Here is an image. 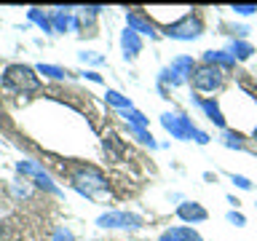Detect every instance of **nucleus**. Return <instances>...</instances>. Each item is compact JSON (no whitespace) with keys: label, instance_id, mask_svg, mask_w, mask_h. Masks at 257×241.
<instances>
[{"label":"nucleus","instance_id":"obj_1","mask_svg":"<svg viewBox=\"0 0 257 241\" xmlns=\"http://www.w3.org/2000/svg\"><path fill=\"white\" fill-rule=\"evenodd\" d=\"M54 209L46 196L0 180V241H51Z\"/></svg>","mask_w":257,"mask_h":241},{"label":"nucleus","instance_id":"obj_2","mask_svg":"<svg viewBox=\"0 0 257 241\" xmlns=\"http://www.w3.org/2000/svg\"><path fill=\"white\" fill-rule=\"evenodd\" d=\"M70 180H72V185H75L80 193H86V196H94L96 190L107 188V180H104L94 166H75L70 172Z\"/></svg>","mask_w":257,"mask_h":241},{"label":"nucleus","instance_id":"obj_3","mask_svg":"<svg viewBox=\"0 0 257 241\" xmlns=\"http://www.w3.org/2000/svg\"><path fill=\"white\" fill-rule=\"evenodd\" d=\"M3 83L14 91H32V88H38V78L24 64H11V67H6Z\"/></svg>","mask_w":257,"mask_h":241},{"label":"nucleus","instance_id":"obj_4","mask_svg":"<svg viewBox=\"0 0 257 241\" xmlns=\"http://www.w3.org/2000/svg\"><path fill=\"white\" fill-rule=\"evenodd\" d=\"M222 70L214 67V64H204V67L196 70V75H193V86L198 88V91H214V88L222 86Z\"/></svg>","mask_w":257,"mask_h":241},{"label":"nucleus","instance_id":"obj_5","mask_svg":"<svg viewBox=\"0 0 257 241\" xmlns=\"http://www.w3.org/2000/svg\"><path fill=\"white\" fill-rule=\"evenodd\" d=\"M201 32V19H193V14H188L182 22H177L174 27H169V35L174 38H196Z\"/></svg>","mask_w":257,"mask_h":241},{"label":"nucleus","instance_id":"obj_6","mask_svg":"<svg viewBox=\"0 0 257 241\" xmlns=\"http://www.w3.org/2000/svg\"><path fill=\"white\" fill-rule=\"evenodd\" d=\"M128 225V222H140L137 217H132V214H104V217H99V225L102 228H115V225Z\"/></svg>","mask_w":257,"mask_h":241},{"label":"nucleus","instance_id":"obj_7","mask_svg":"<svg viewBox=\"0 0 257 241\" xmlns=\"http://www.w3.org/2000/svg\"><path fill=\"white\" fill-rule=\"evenodd\" d=\"M180 217H185V220H204L206 212L201 206H196V204H193V206L185 204V206H180Z\"/></svg>","mask_w":257,"mask_h":241},{"label":"nucleus","instance_id":"obj_8","mask_svg":"<svg viewBox=\"0 0 257 241\" xmlns=\"http://www.w3.org/2000/svg\"><path fill=\"white\" fill-rule=\"evenodd\" d=\"M123 46H126V51L132 48V51H140V43H137V38L132 35V32H126L123 35Z\"/></svg>","mask_w":257,"mask_h":241},{"label":"nucleus","instance_id":"obj_9","mask_svg":"<svg viewBox=\"0 0 257 241\" xmlns=\"http://www.w3.org/2000/svg\"><path fill=\"white\" fill-rule=\"evenodd\" d=\"M233 182H236L238 188H249V185H252V182H249V180H244V177H233Z\"/></svg>","mask_w":257,"mask_h":241},{"label":"nucleus","instance_id":"obj_10","mask_svg":"<svg viewBox=\"0 0 257 241\" xmlns=\"http://www.w3.org/2000/svg\"><path fill=\"white\" fill-rule=\"evenodd\" d=\"M56 241H72V236L67 230H59V233H56Z\"/></svg>","mask_w":257,"mask_h":241},{"label":"nucleus","instance_id":"obj_11","mask_svg":"<svg viewBox=\"0 0 257 241\" xmlns=\"http://www.w3.org/2000/svg\"><path fill=\"white\" fill-rule=\"evenodd\" d=\"M107 99H110V102H115V104H128L126 99H120L118 94H107Z\"/></svg>","mask_w":257,"mask_h":241},{"label":"nucleus","instance_id":"obj_12","mask_svg":"<svg viewBox=\"0 0 257 241\" xmlns=\"http://www.w3.org/2000/svg\"><path fill=\"white\" fill-rule=\"evenodd\" d=\"M236 11H241V14H252V11H254V6H238Z\"/></svg>","mask_w":257,"mask_h":241},{"label":"nucleus","instance_id":"obj_13","mask_svg":"<svg viewBox=\"0 0 257 241\" xmlns=\"http://www.w3.org/2000/svg\"><path fill=\"white\" fill-rule=\"evenodd\" d=\"M230 222H238V225H244V217H241V214H230Z\"/></svg>","mask_w":257,"mask_h":241},{"label":"nucleus","instance_id":"obj_14","mask_svg":"<svg viewBox=\"0 0 257 241\" xmlns=\"http://www.w3.org/2000/svg\"><path fill=\"white\" fill-rule=\"evenodd\" d=\"M254 140H257V129H254Z\"/></svg>","mask_w":257,"mask_h":241}]
</instances>
